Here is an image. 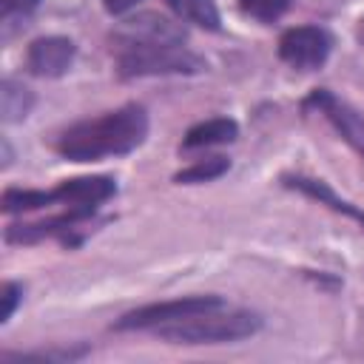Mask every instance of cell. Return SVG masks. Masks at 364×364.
<instances>
[{
  "instance_id": "cell-2",
  "label": "cell",
  "mask_w": 364,
  "mask_h": 364,
  "mask_svg": "<svg viewBox=\"0 0 364 364\" xmlns=\"http://www.w3.org/2000/svg\"><path fill=\"white\" fill-rule=\"evenodd\" d=\"M262 327V318L247 310H228L213 307L199 316H191L185 321L159 327L156 333L173 344H222V341H239L253 336Z\"/></svg>"
},
{
  "instance_id": "cell-8",
  "label": "cell",
  "mask_w": 364,
  "mask_h": 364,
  "mask_svg": "<svg viewBox=\"0 0 364 364\" xmlns=\"http://www.w3.org/2000/svg\"><path fill=\"white\" fill-rule=\"evenodd\" d=\"M51 193H54V202H63L68 208H94V205L105 202L114 193V179H108V176H80V179L63 182Z\"/></svg>"
},
{
  "instance_id": "cell-5",
  "label": "cell",
  "mask_w": 364,
  "mask_h": 364,
  "mask_svg": "<svg viewBox=\"0 0 364 364\" xmlns=\"http://www.w3.org/2000/svg\"><path fill=\"white\" fill-rule=\"evenodd\" d=\"M279 54L293 68H318L330 54V37L316 26H296L282 34Z\"/></svg>"
},
{
  "instance_id": "cell-12",
  "label": "cell",
  "mask_w": 364,
  "mask_h": 364,
  "mask_svg": "<svg viewBox=\"0 0 364 364\" xmlns=\"http://www.w3.org/2000/svg\"><path fill=\"white\" fill-rule=\"evenodd\" d=\"M31 102H34V97H31V91L26 85H20L14 80H6L3 82V88H0V111H3V119L6 122L23 119L31 111Z\"/></svg>"
},
{
  "instance_id": "cell-17",
  "label": "cell",
  "mask_w": 364,
  "mask_h": 364,
  "mask_svg": "<svg viewBox=\"0 0 364 364\" xmlns=\"http://www.w3.org/2000/svg\"><path fill=\"white\" fill-rule=\"evenodd\" d=\"M40 0H0V11H3V20L9 23L11 17L17 14H28Z\"/></svg>"
},
{
  "instance_id": "cell-4",
  "label": "cell",
  "mask_w": 364,
  "mask_h": 364,
  "mask_svg": "<svg viewBox=\"0 0 364 364\" xmlns=\"http://www.w3.org/2000/svg\"><path fill=\"white\" fill-rule=\"evenodd\" d=\"M222 304L225 301L219 296H188V299H173V301H156V304H145L139 310L125 313L117 321V330H159V327L185 321L191 316H199Z\"/></svg>"
},
{
  "instance_id": "cell-10",
  "label": "cell",
  "mask_w": 364,
  "mask_h": 364,
  "mask_svg": "<svg viewBox=\"0 0 364 364\" xmlns=\"http://www.w3.org/2000/svg\"><path fill=\"white\" fill-rule=\"evenodd\" d=\"M236 134H239V128L233 119H225V117L205 119L185 134V148H208V145L230 142V139H236Z\"/></svg>"
},
{
  "instance_id": "cell-3",
  "label": "cell",
  "mask_w": 364,
  "mask_h": 364,
  "mask_svg": "<svg viewBox=\"0 0 364 364\" xmlns=\"http://www.w3.org/2000/svg\"><path fill=\"white\" fill-rule=\"evenodd\" d=\"M117 65L122 77H145V74H193L202 71L205 63L191 54L185 46H162V43H125L114 40Z\"/></svg>"
},
{
  "instance_id": "cell-14",
  "label": "cell",
  "mask_w": 364,
  "mask_h": 364,
  "mask_svg": "<svg viewBox=\"0 0 364 364\" xmlns=\"http://www.w3.org/2000/svg\"><path fill=\"white\" fill-rule=\"evenodd\" d=\"M54 202V193L51 191H20V188H11L3 193V210L14 213V210H34V208H43V205H51Z\"/></svg>"
},
{
  "instance_id": "cell-13",
  "label": "cell",
  "mask_w": 364,
  "mask_h": 364,
  "mask_svg": "<svg viewBox=\"0 0 364 364\" xmlns=\"http://www.w3.org/2000/svg\"><path fill=\"white\" fill-rule=\"evenodd\" d=\"M287 185H293V188H299V191H304V193H310V196H316L318 202H324V205H330L333 210H341V213H347V216H353V219H358L361 225H364V210H355L350 202H341L324 182H318V179H304V176H293V179H287Z\"/></svg>"
},
{
  "instance_id": "cell-6",
  "label": "cell",
  "mask_w": 364,
  "mask_h": 364,
  "mask_svg": "<svg viewBox=\"0 0 364 364\" xmlns=\"http://www.w3.org/2000/svg\"><path fill=\"white\" fill-rule=\"evenodd\" d=\"M114 40H125V43H162V46H182L185 43V31L162 17V14H154V11H145V14H136L131 20H125Z\"/></svg>"
},
{
  "instance_id": "cell-19",
  "label": "cell",
  "mask_w": 364,
  "mask_h": 364,
  "mask_svg": "<svg viewBox=\"0 0 364 364\" xmlns=\"http://www.w3.org/2000/svg\"><path fill=\"white\" fill-rule=\"evenodd\" d=\"M102 6H105L111 14H122V11H128L131 6H136V0H102Z\"/></svg>"
},
{
  "instance_id": "cell-11",
  "label": "cell",
  "mask_w": 364,
  "mask_h": 364,
  "mask_svg": "<svg viewBox=\"0 0 364 364\" xmlns=\"http://www.w3.org/2000/svg\"><path fill=\"white\" fill-rule=\"evenodd\" d=\"M182 20L199 26V28H210L216 31L219 28V11H216V3L213 0H165Z\"/></svg>"
},
{
  "instance_id": "cell-7",
  "label": "cell",
  "mask_w": 364,
  "mask_h": 364,
  "mask_svg": "<svg viewBox=\"0 0 364 364\" xmlns=\"http://www.w3.org/2000/svg\"><path fill=\"white\" fill-rule=\"evenodd\" d=\"M74 60V43L68 37H40L28 46L26 63L37 77H60Z\"/></svg>"
},
{
  "instance_id": "cell-16",
  "label": "cell",
  "mask_w": 364,
  "mask_h": 364,
  "mask_svg": "<svg viewBox=\"0 0 364 364\" xmlns=\"http://www.w3.org/2000/svg\"><path fill=\"white\" fill-rule=\"evenodd\" d=\"M242 11L250 14V17H259V20H276L284 9H287V0H239Z\"/></svg>"
},
{
  "instance_id": "cell-15",
  "label": "cell",
  "mask_w": 364,
  "mask_h": 364,
  "mask_svg": "<svg viewBox=\"0 0 364 364\" xmlns=\"http://www.w3.org/2000/svg\"><path fill=\"white\" fill-rule=\"evenodd\" d=\"M225 171H228V159L225 156H210L205 162H196V165L179 171L176 173V182H205V179H216Z\"/></svg>"
},
{
  "instance_id": "cell-1",
  "label": "cell",
  "mask_w": 364,
  "mask_h": 364,
  "mask_svg": "<svg viewBox=\"0 0 364 364\" xmlns=\"http://www.w3.org/2000/svg\"><path fill=\"white\" fill-rule=\"evenodd\" d=\"M148 134V114L142 105H122L94 119H82L60 134L57 151L74 162L128 154L142 145Z\"/></svg>"
},
{
  "instance_id": "cell-18",
  "label": "cell",
  "mask_w": 364,
  "mask_h": 364,
  "mask_svg": "<svg viewBox=\"0 0 364 364\" xmlns=\"http://www.w3.org/2000/svg\"><path fill=\"white\" fill-rule=\"evenodd\" d=\"M17 301H20V287L11 284V282H6V284H3V313H0V321H9V318H11Z\"/></svg>"
},
{
  "instance_id": "cell-9",
  "label": "cell",
  "mask_w": 364,
  "mask_h": 364,
  "mask_svg": "<svg viewBox=\"0 0 364 364\" xmlns=\"http://www.w3.org/2000/svg\"><path fill=\"white\" fill-rule=\"evenodd\" d=\"M313 105H318L324 114H327V119L341 131V136L364 156V122L358 119V114L355 111H350L347 105H341L338 100H333L327 91H318V94H313V100H310Z\"/></svg>"
}]
</instances>
